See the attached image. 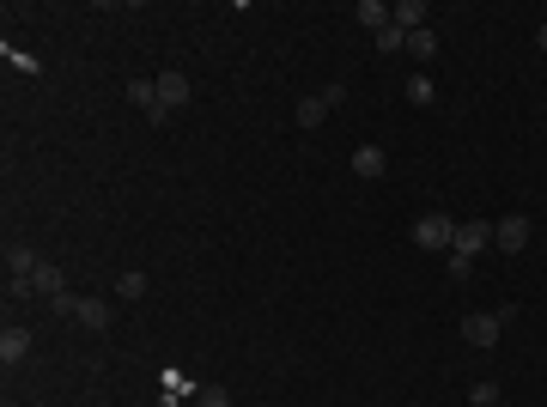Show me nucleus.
<instances>
[{
  "instance_id": "nucleus-1",
  "label": "nucleus",
  "mask_w": 547,
  "mask_h": 407,
  "mask_svg": "<svg viewBox=\"0 0 547 407\" xmlns=\"http://www.w3.org/2000/svg\"><path fill=\"white\" fill-rule=\"evenodd\" d=\"M152 85H159V110H152V122H171L176 110H183V103L195 98L189 73H176V68H159V79H152Z\"/></svg>"
},
{
  "instance_id": "nucleus-2",
  "label": "nucleus",
  "mask_w": 547,
  "mask_h": 407,
  "mask_svg": "<svg viewBox=\"0 0 547 407\" xmlns=\"http://www.w3.org/2000/svg\"><path fill=\"white\" fill-rule=\"evenodd\" d=\"M511 316L517 310H475V316H462V340H469V346H499V335H505Z\"/></svg>"
},
{
  "instance_id": "nucleus-3",
  "label": "nucleus",
  "mask_w": 547,
  "mask_h": 407,
  "mask_svg": "<svg viewBox=\"0 0 547 407\" xmlns=\"http://www.w3.org/2000/svg\"><path fill=\"white\" fill-rule=\"evenodd\" d=\"M413 243H420V249H456V219H450V213H420V219H413Z\"/></svg>"
},
{
  "instance_id": "nucleus-4",
  "label": "nucleus",
  "mask_w": 547,
  "mask_h": 407,
  "mask_svg": "<svg viewBox=\"0 0 547 407\" xmlns=\"http://www.w3.org/2000/svg\"><path fill=\"white\" fill-rule=\"evenodd\" d=\"M493 243H499L505 256H523V249H529V219H523V213H499V219H493Z\"/></svg>"
},
{
  "instance_id": "nucleus-5",
  "label": "nucleus",
  "mask_w": 547,
  "mask_h": 407,
  "mask_svg": "<svg viewBox=\"0 0 547 407\" xmlns=\"http://www.w3.org/2000/svg\"><path fill=\"white\" fill-rule=\"evenodd\" d=\"M480 249H493V219H456V256L475 262Z\"/></svg>"
},
{
  "instance_id": "nucleus-6",
  "label": "nucleus",
  "mask_w": 547,
  "mask_h": 407,
  "mask_svg": "<svg viewBox=\"0 0 547 407\" xmlns=\"http://www.w3.org/2000/svg\"><path fill=\"white\" fill-rule=\"evenodd\" d=\"M25 353H31V329L6 322V329H0V365L12 371V365H25Z\"/></svg>"
},
{
  "instance_id": "nucleus-7",
  "label": "nucleus",
  "mask_w": 547,
  "mask_h": 407,
  "mask_svg": "<svg viewBox=\"0 0 547 407\" xmlns=\"http://www.w3.org/2000/svg\"><path fill=\"white\" fill-rule=\"evenodd\" d=\"M37 268H43V256L31 243H6V280H31Z\"/></svg>"
},
{
  "instance_id": "nucleus-8",
  "label": "nucleus",
  "mask_w": 547,
  "mask_h": 407,
  "mask_svg": "<svg viewBox=\"0 0 547 407\" xmlns=\"http://www.w3.org/2000/svg\"><path fill=\"white\" fill-rule=\"evenodd\" d=\"M73 316H79L92 335H110V322H116V310L103 305V298H79V310H73Z\"/></svg>"
},
{
  "instance_id": "nucleus-9",
  "label": "nucleus",
  "mask_w": 547,
  "mask_h": 407,
  "mask_svg": "<svg viewBox=\"0 0 547 407\" xmlns=\"http://www.w3.org/2000/svg\"><path fill=\"white\" fill-rule=\"evenodd\" d=\"M389 19H396V25H402V31H426V19H432V6H426V0H402V6H389Z\"/></svg>"
},
{
  "instance_id": "nucleus-10",
  "label": "nucleus",
  "mask_w": 547,
  "mask_h": 407,
  "mask_svg": "<svg viewBox=\"0 0 547 407\" xmlns=\"http://www.w3.org/2000/svg\"><path fill=\"white\" fill-rule=\"evenodd\" d=\"M383 170H389V159H383V146H359V152H353V176H365V183H377Z\"/></svg>"
},
{
  "instance_id": "nucleus-11",
  "label": "nucleus",
  "mask_w": 547,
  "mask_h": 407,
  "mask_svg": "<svg viewBox=\"0 0 547 407\" xmlns=\"http://www.w3.org/2000/svg\"><path fill=\"white\" fill-rule=\"evenodd\" d=\"M31 286H37V298H61V292H68V280H61L55 262H43V268L31 273Z\"/></svg>"
},
{
  "instance_id": "nucleus-12",
  "label": "nucleus",
  "mask_w": 547,
  "mask_h": 407,
  "mask_svg": "<svg viewBox=\"0 0 547 407\" xmlns=\"http://www.w3.org/2000/svg\"><path fill=\"white\" fill-rule=\"evenodd\" d=\"M353 25H365V31H383V25H389V6H383V0H359V6H353Z\"/></svg>"
},
{
  "instance_id": "nucleus-13",
  "label": "nucleus",
  "mask_w": 547,
  "mask_h": 407,
  "mask_svg": "<svg viewBox=\"0 0 547 407\" xmlns=\"http://www.w3.org/2000/svg\"><path fill=\"white\" fill-rule=\"evenodd\" d=\"M122 98L140 103V110L152 116V110H159V85H152V79H128V85H122Z\"/></svg>"
},
{
  "instance_id": "nucleus-14",
  "label": "nucleus",
  "mask_w": 547,
  "mask_h": 407,
  "mask_svg": "<svg viewBox=\"0 0 547 407\" xmlns=\"http://www.w3.org/2000/svg\"><path fill=\"white\" fill-rule=\"evenodd\" d=\"M322 122H329V103H322V92L298 98V128H322Z\"/></svg>"
},
{
  "instance_id": "nucleus-15",
  "label": "nucleus",
  "mask_w": 547,
  "mask_h": 407,
  "mask_svg": "<svg viewBox=\"0 0 547 407\" xmlns=\"http://www.w3.org/2000/svg\"><path fill=\"white\" fill-rule=\"evenodd\" d=\"M116 298H122V305H140V298H146V273L128 268L122 280H116Z\"/></svg>"
},
{
  "instance_id": "nucleus-16",
  "label": "nucleus",
  "mask_w": 547,
  "mask_h": 407,
  "mask_svg": "<svg viewBox=\"0 0 547 407\" xmlns=\"http://www.w3.org/2000/svg\"><path fill=\"white\" fill-rule=\"evenodd\" d=\"M432 98H438V85H432L426 73H413V79H408V103H413V110H426Z\"/></svg>"
},
{
  "instance_id": "nucleus-17",
  "label": "nucleus",
  "mask_w": 547,
  "mask_h": 407,
  "mask_svg": "<svg viewBox=\"0 0 547 407\" xmlns=\"http://www.w3.org/2000/svg\"><path fill=\"white\" fill-rule=\"evenodd\" d=\"M377 49H383V55H396V49H408V31H402V25L389 19V25L377 31Z\"/></svg>"
},
{
  "instance_id": "nucleus-18",
  "label": "nucleus",
  "mask_w": 547,
  "mask_h": 407,
  "mask_svg": "<svg viewBox=\"0 0 547 407\" xmlns=\"http://www.w3.org/2000/svg\"><path fill=\"white\" fill-rule=\"evenodd\" d=\"M408 55H413V61H432V55H438V37H432V31H413L408 37Z\"/></svg>"
},
{
  "instance_id": "nucleus-19",
  "label": "nucleus",
  "mask_w": 547,
  "mask_h": 407,
  "mask_svg": "<svg viewBox=\"0 0 547 407\" xmlns=\"http://www.w3.org/2000/svg\"><path fill=\"white\" fill-rule=\"evenodd\" d=\"M469 407H499V383H493V377H480L475 389H469Z\"/></svg>"
},
{
  "instance_id": "nucleus-20",
  "label": "nucleus",
  "mask_w": 547,
  "mask_h": 407,
  "mask_svg": "<svg viewBox=\"0 0 547 407\" xmlns=\"http://www.w3.org/2000/svg\"><path fill=\"white\" fill-rule=\"evenodd\" d=\"M201 407H232V389H225V383H207V389H201Z\"/></svg>"
},
{
  "instance_id": "nucleus-21",
  "label": "nucleus",
  "mask_w": 547,
  "mask_h": 407,
  "mask_svg": "<svg viewBox=\"0 0 547 407\" xmlns=\"http://www.w3.org/2000/svg\"><path fill=\"white\" fill-rule=\"evenodd\" d=\"M6 61H12V68H19V73H43V68H37V61H31V55H25V49H12V43H6Z\"/></svg>"
},
{
  "instance_id": "nucleus-22",
  "label": "nucleus",
  "mask_w": 547,
  "mask_h": 407,
  "mask_svg": "<svg viewBox=\"0 0 547 407\" xmlns=\"http://www.w3.org/2000/svg\"><path fill=\"white\" fill-rule=\"evenodd\" d=\"M6 298H19V305H25V298H37V286H31V280H6Z\"/></svg>"
},
{
  "instance_id": "nucleus-23",
  "label": "nucleus",
  "mask_w": 547,
  "mask_h": 407,
  "mask_svg": "<svg viewBox=\"0 0 547 407\" xmlns=\"http://www.w3.org/2000/svg\"><path fill=\"white\" fill-rule=\"evenodd\" d=\"M535 43H542V55H547V25H542V31H535Z\"/></svg>"
}]
</instances>
